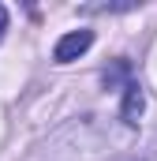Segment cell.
<instances>
[{
	"instance_id": "obj_1",
	"label": "cell",
	"mask_w": 157,
	"mask_h": 161,
	"mask_svg": "<svg viewBox=\"0 0 157 161\" xmlns=\"http://www.w3.org/2000/svg\"><path fill=\"white\" fill-rule=\"evenodd\" d=\"M94 45V30H71V34H64V38L56 41V49H52V60L56 64H71L78 60L86 49Z\"/></svg>"
},
{
	"instance_id": "obj_2",
	"label": "cell",
	"mask_w": 157,
	"mask_h": 161,
	"mask_svg": "<svg viewBox=\"0 0 157 161\" xmlns=\"http://www.w3.org/2000/svg\"><path fill=\"white\" fill-rule=\"evenodd\" d=\"M123 101H120V120L123 124H138V116H142V109H146V94H142V86L135 79L123 82Z\"/></svg>"
},
{
	"instance_id": "obj_3",
	"label": "cell",
	"mask_w": 157,
	"mask_h": 161,
	"mask_svg": "<svg viewBox=\"0 0 157 161\" xmlns=\"http://www.w3.org/2000/svg\"><path fill=\"white\" fill-rule=\"evenodd\" d=\"M127 71H131V64H127V60H116L112 71H105V86H116L120 79H127Z\"/></svg>"
},
{
	"instance_id": "obj_4",
	"label": "cell",
	"mask_w": 157,
	"mask_h": 161,
	"mask_svg": "<svg viewBox=\"0 0 157 161\" xmlns=\"http://www.w3.org/2000/svg\"><path fill=\"white\" fill-rule=\"evenodd\" d=\"M138 4L135 0H123V4H86L82 11H135Z\"/></svg>"
},
{
	"instance_id": "obj_5",
	"label": "cell",
	"mask_w": 157,
	"mask_h": 161,
	"mask_svg": "<svg viewBox=\"0 0 157 161\" xmlns=\"http://www.w3.org/2000/svg\"><path fill=\"white\" fill-rule=\"evenodd\" d=\"M4 30H8V8L0 4V38H4Z\"/></svg>"
}]
</instances>
